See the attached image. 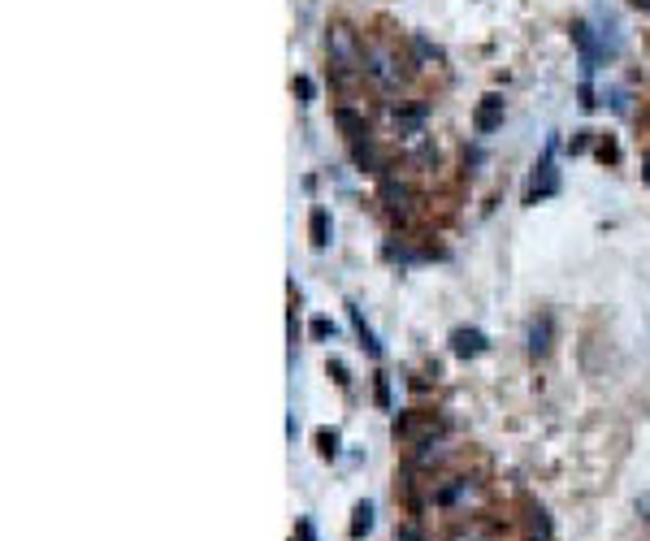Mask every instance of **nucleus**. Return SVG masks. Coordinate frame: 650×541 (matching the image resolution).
<instances>
[{
  "mask_svg": "<svg viewBox=\"0 0 650 541\" xmlns=\"http://www.w3.org/2000/svg\"><path fill=\"white\" fill-rule=\"evenodd\" d=\"M525 541H551V520H546L542 507H529V516H525Z\"/></svg>",
  "mask_w": 650,
  "mask_h": 541,
  "instance_id": "obj_12",
  "label": "nucleus"
},
{
  "mask_svg": "<svg viewBox=\"0 0 650 541\" xmlns=\"http://www.w3.org/2000/svg\"><path fill=\"white\" fill-rule=\"evenodd\" d=\"M351 325H356V334H360V342H364V351H369V355H373V360H377V355H382V342H377V338H373V329H369V325H364V316H360V308H351Z\"/></svg>",
  "mask_w": 650,
  "mask_h": 541,
  "instance_id": "obj_17",
  "label": "nucleus"
},
{
  "mask_svg": "<svg viewBox=\"0 0 650 541\" xmlns=\"http://www.w3.org/2000/svg\"><path fill=\"white\" fill-rule=\"evenodd\" d=\"M317 446H321L325 459H334V455H338V433H334V429H321V433H317Z\"/></svg>",
  "mask_w": 650,
  "mask_h": 541,
  "instance_id": "obj_19",
  "label": "nucleus"
},
{
  "mask_svg": "<svg viewBox=\"0 0 650 541\" xmlns=\"http://www.w3.org/2000/svg\"><path fill=\"white\" fill-rule=\"evenodd\" d=\"M629 5H633V9H646V13H650V0H629Z\"/></svg>",
  "mask_w": 650,
  "mask_h": 541,
  "instance_id": "obj_25",
  "label": "nucleus"
},
{
  "mask_svg": "<svg viewBox=\"0 0 650 541\" xmlns=\"http://www.w3.org/2000/svg\"><path fill=\"white\" fill-rule=\"evenodd\" d=\"M455 541H477V537H455Z\"/></svg>",
  "mask_w": 650,
  "mask_h": 541,
  "instance_id": "obj_26",
  "label": "nucleus"
},
{
  "mask_svg": "<svg viewBox=\"0 0 650 541\" xmlns=\"http://www.w3.org/2000/svg\"><path fill=\"white\" fill-rule=\"evenodd\" d=\"M373 386H377V407H390V381H386V373H377Z\"/></svg>",
  "mask_w": 650,
  "mask_h": 541,
  "instance_id": "obj_20",
  "label": "nucleus"
},
{
  "mask_svg": "<svg viewBox=\"0 0 650 541\" xmlns=\"http://www.w3.org/2000/svg\"><path fill=\"white\" fill-rule=\"evenodd\" d=\"M412 57L421 61V70H434V65H442V48H434L425 35H412Z\"/></svg>",
  "mask_w": 650,
  "mask_h": 541,
  "instance_id": "obj_13",
  "label": "nucleus"
},
{
  "mask_svg": "<svg viewBox=\"0 0 650 541\" xmlns=\"http://www.w3.org/2000/svg\"><path fill=\"white\" fill-rule=\"evenodd\" d=\"M295 91H299V100H312V83H308V78H295Z\"/></svg>",
  "mask_w": 650,
  "mask_h": 541,
  "instance_id": "obj_23",
  "label": "nucleus"
},
{
  "mask_svg": "<svg viewBox=\"0 0 650 541\" xmlns=\"http://www.w3.org/2000/svg\"><path fill=\"white\" fill-rule=\"evenodd\" d=\"M555 191H559V169L551 161H542L538 174H533V182H529V191H525V204H538V200H546V195H555Z\"/></svg>",
  "mask_w": 650,
  "mask_h": 541,
  "instance_id": "obj_7",
  "label": "nucleus"
},
{
  "mask_svg": "<svg viewBox=\"0 0 650 541\" xmlns=\"http://www.w3.org/2000/svg\"><path fill=\"white\" fill-rule=\"evenodd\" d=\"M382 204L390 208V213H395V208H408L412 204V187L408 182H399L395 174H386L382 178Z\"/></svg>",
  "mask_w": 650,
  "mask_h": 541,
  "instance_id": "obj_10",
  "label": "nucleus"
},
{
  "mask_svg": "<svg viewBox=\"0 0 650 541\" xmlns=\"http://www.w3.org/2000/svg\"><path fill=\"white\" fill-rule=\"evenodd\" d=\"M334 122H338V130L347 135V143H351V139H360V135H369L364 117H360V113H351V109H338V113H334Z\"/></svg>",
  "mask_w": 650,
  "mask_h": 541,
  "instance_id": "obj_14",
  "label": "nucleus"
},
{
  "mask_svg": "<svg viewBox=\"0 0 650 541\" xmlns=\"http://www.w3.org/2000/svg\"><path fill=\"white\" fill-rule=\"evenodd\" d=\"M551 338H555V321H551V316H533V321H529V329H525V351L533 355V360H542V355L546 351H551Z\"/></svg>",
  "mask_w": 650,
  "mask_h": 541,
  "instance_id": "obj_4",
  "label": "nucleus"
},
{
  "mask_svg": "<svg viewBox=\"0 0 650 541\" xmlns=\"http://www.w3.org/2000/svg\"><path fill=\"white\" fill-rule=\"evenodd\" d=\"M503 96H481V104H477V113H473V126H477V135H490V130H499L503 126Z\"/></svg>",
  "mask_w": 650,
  "mask_h": 541,
  "instance_id": "obj_6",
  "label": "nucleus"
},
{
  "mask_svg": "<svg viewBox=\"0 0 650 541\" xmlns=\"http://www.w3.org/2000/svg\"><path fill=\"white\" fill-rule=\"evenodd\" d=\"M351 161L356 165H364V169H382V156H377V148H373V139L369 135H360V139H351Z\"/></svg>",
  "mask_w": 650,
  "mask_h": 541,
  "instance_id": "obj_11",
  "label": "nucleus"
},
{
  "mask_svg": "<svg viewBox=\"0 0 650 541\" xmlns=\"http://www.w3.org/2000/svg\"><path fill=\"white\" fill-rule=\"evenodd\" d=\"M373 533V503H356V511H351V537L364 541Z\"/></svg>",
  "mask_w": 650,
  "mask_h": 541,
  "instance_id": "obj_16",
  "label": "nucleus"
},
{
  "mask_svg": "<svg viewBox=\"0 0 650 541\" xmlns=\"http://www.w3.org/2000/svg\"><path fill=\"white\" fill-rule=\"evenodd\" d=\"M334 334V325L325 321V316H317V321H312V338H330Z\"/></svg>",
  "mask_w": 650,
  "mask_h": 541,
  "instance_id": "obj_22",
  "label": "nucleus"
},
{
  "mask_svg": "<svg viewBox=\"0 0 650 541\" xmlns=\"http://www.w3.org/2000/svg\"><path fill=\"white\" fill-rule=\"evenodd\" d=\"M486 347H490V338L481 334V329H455L451 334V351L460 355V360H477Z\"/></svg>",
  "mask_w": 650,
  "mask_h": 541,
  "instance_id": "obj_8",
  "label": "nucleus"
},
{
  "mask_svg": "<svg viewBox=\"0 0 650 541\" xmlns=\"http://www.w3.org/2000/svg\"><path fill=\"white\" fill-rule=\"evenodd\" d=\"M330 368H334V381H338V386H347V368H343V360H330Z\"/></svg>",
  "mask_w": 650,
  "mask_h": 541,
  "instance_id": "obj_24",
  "label": "nucleus"
},
{
  "mask_svg": "<svg viewBox=\"0 0 650 541\" xmlns=\"http://www.w3.org/2000/svg\"><path fill=\"white\" fill-rule=\"evenodd\" d=\"M464 494H468V481L460 477V481H455V485H447V490H438V507H451L455 498H464Z\"/></svg>",
  "mask_w": 650,
  "mask_h": 541,
  "instance_id": "obj_18",
  "label": "nucleus"
},
{
  "mask_svg": "<svg viewBox=\"0 0 650 541\" xmlns=\"http://www.w3.org/2000/svg\"><path fill=\"white\" fill-rule=\"evenodd\" d=\"M325 52H330V65L338 78H351V74H364V44L356 35L351 22H334L330 35H325Z\"/></svg>",
  "mask_w": 650,
  "mask_h": 541,
  "instance_id": "obj_1",
  "label": "nucleus"
},
{
  "mask_svg": "<svg viewBox=\"0 0 650 541\" xmlns=\"http://www.w3.org/2000/svg\"><path fill=\"white\" fill-rule=\"evenodd\" d=\"M572 44L581 48V65H585V74H594V65L607 57V39L603 35H594V26L590 22H572Z\"/></svg>",
  "mask_w": 650,
  "mask_h": 541,
  "instance_id": "obj_3",
  "label": "nucleus"
},
{
  "mask_svg": "<svg viewBox=\"0 0 650 541\" xmlns=\"http://www.w3.org/2000/svg\"><path fill=\"white\" fill-rule=\"evenodd\" d=\"M425 117H429V109L425 104H412V109H390L386 113V122H390V130H395V135H421L425 130Z\"/></svg>",
  "mask_w": 650,
  "mask_h": 541,
  "instance_id": "obj_5",
  "label": "nucleus"
},
{
  "mask_svg": "<svg viewBox=\"0 0 650 541\" xmlns=\"http://www.w3.org/2000/svg\"><path fill=\"white\" fill-rule=\"evenodd\" d=\"M308 234H312V247H325V243H330V213H325V208H312Z\"/></svg>",
  "mask_w": 650,
  "mask_h": 541,
  "instance_id": "obj_15",
  "label": "nucleus"
},
{
  "mask_svg": "<svg viewBox=\"0 0 650 541\" xmlns=\"http://www.w3.org/2000/svg\"><path fill=\"white\" fill-rule=\"evenodd\" d=\"M395 541H425V533L416 529V524H399V529H395Z\"/></svg>",
  "mask_w": 650,
  "mask_h": 541,
  "instance_id": "obj_21",
  "label": "nucleus"
},
{
  "mask_svg": "<svg viewBox=\"0 0 650 541\" xmlns=\"http://www.w3.org/2000/svg\"><path fill=\"white\" fill-rule=\"evenodd\" d=\"M403 61L390 44H369L364 48V78L377 87V91H399L403 78H408V70H403Z\"/></svg>",
  "mask_w": 650,
  "mask_h": 541,
  "instance_id": "obj_2",
  "label": "nucleus"
},
{
  "mask_svg": "<svg viewBox=\"0 0 650 541\" xmlns=\"http://www.w3.org/2000/svg\"><path fill=\"white\" fill-rule=\"evenodd\" d=\"M421 433H429V438H434V420H425L421 412H408V416L395 420V438L399 442H425Z\"/></svg>",
  "mask_w": 650,
  "mask_h": 541,
  "instance_id": "obj_9",
  "label": "nucleus"
}]
</instances>
